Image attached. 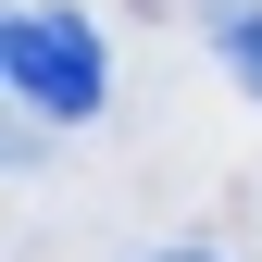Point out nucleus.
Returning a JSON list of instances; mask_svg holds the SVG:
<instances>
[{
  "mask_svg": "<svg viewBox=\"0 0 262 262\" xmlns=\"http://www.w3.org/2000/svg\"><path fill=\"white\" fill-rule=\"evenodd\" d=\"M0 75H13V100H25V113L88 125V113H100V88H113V50H100V25H88V13L25 0V13L0 25Z\"/></svg>",
  "mask_w": 262,
  "mask_h": 262,
  "instance_id": "f257e3e1",
  "label": "nucleus"
},
{
  "mask_svg": "<svg viewBox=\"0 0 262 262\" xmlns=\"http://www.w3.org/2000/svg\"><path fill=\"white\" fill-rule=\"evenodd\" d=\"M162 262H212V250H162Z\"/></svg>",
  "mask_w": 262,
  "mask_h": 262,
  "instance_id": "7ed1b4c3",
  "label": "nucleus"
},
{
  "mask_svg": "<svg viewBox=\"0 0 262 262\" xmlns=\"http://www.w3.org/2000/svg\"><path fill=\"white\" fill-rule=\"evenodd\" d=\"M212 38H225V62H237V88L262 100V13H250V0H225V13H212Z\"/></svg>",
  "mask_w": 262,
  "mask_h": 262,
  "instance_id": "f03ea898",
  "label": "nucleus"
}]
</instances>
